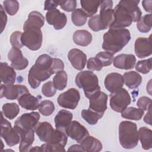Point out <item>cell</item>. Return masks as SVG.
I'll use <instances>...</instances> for the list:
<instances>
[{"instance_id": "obj_1", "label": "cell", "mask_w": 152, "mask_h": 152, "mask_svg": "<svg viewBox=\"0 0 152 152\" xmlns=\"http://www.w3.org/2000/svg\"><path fill=\"white\" fill-rule=\"evenodd\" d=\"M139 2L137 0L120 1L114 9L115 20L110 28H125L132 22H137L142 14L138 5Z\"/></svg>"}, {"instance_id": "obj_2", "label": "cell", "mask_w": 152, "mask_h": 152, "mask_svg": "<svg viewBox=\"0 0 152 152\" xmlns=\"http://www.w3.org/2000/svg\"><path fill=\"white\" fill-rule=\"evenodd\" d=\"M102 49L112 54L121 50L131 40V34L126 28H110L103 36Z\"/></svg>"}, {"instance_id": "obj_3", "label": "cell", "mask_w": 152, "mask_h": 152, "mask_svg": "<svg viewBox=\"0 0 152 152\" xmlns=\"http://www.w3.org/2000/svg\"><path fill=\"white\" fill-rule=\"evenodd\" d=\"M77 87L82 88L85 96L88 99L100 91L99 79L91 71H83L77 74L75 78Z\"/></svg>"}, {"instance_id": "obj_4", "label": "cell", "mask_w": 152, "mask_h": 152, "mask_svg": "<svg viewBox=\"0 0 152 152\" xmlns=\"http://www.w3.org/2000/svg\"><path fill=\"white\" fill-rule=\"evenodd\" d=\"M119 140L121 146L125 149L135 147L139 141L137 124L131 121H122L119 125Z\"/></svg>"}, {"instance_id": "obj_5", "label": "cell", "mask_w": 152, "mask_h": 152, "mask_svg": "<svg viewBox=\"0 0 152 152\" xmlns=\"http://www.w3.org/2000/svg\"><path fill=\"white\" fill-rule=\"evenodd\" d=\"M21 43L31 50H39L42 45L43 34L39 28H28L24 30L21 35Z\"/></svg>"}, {"instance_id": "obj_6", "label": "cell", "mask_w": 152, "mask_h": 152, "mask_svg": "<svg viewBox=\"0 0 152 152\" xmlns=\"http://www.w3.org/2000/svg\"><path fill=\"white\" fill-rule=\"evenodd\" d=\"M131 102V96L128 91L124 88L110 94V106L112 109L121 113Z\"/></svg>"}, {"instance_id": "obj_7", "label": "cell", "mask_w": 152, "mask_h": 152, "mask_svg": "<svg viewBox=\"0 0 152 152\" xmlns=\"http://www.w3.org/2000/svg\"><path fill=\"white\" fill-rule=\"evenodd\" d=\"M1 137L5 140L6 144L10 147L18 144L21 140L20 134L14 127H12L11 123L4 118V115L2 112L1 120Z\"/></svg>"}, {"instance_id": "obj_8", "label": "cell", "mask_w": 152, "mask_h": 152, "mask_svg": "<svg viewBox=\"0 0 152 152\" xmlns=\"http://www.w3.org/2000/svg\"><path fill=\"white\" fill-rule=\"evenodd\" d=\"M67 141V135L63 131L56 129L52 140L50 142H46L40 146L41 151H65L64 147Z\"/></svg>"}, {"instance_id": "obj_9", "label": "cell", "mask_w": 152, "mask_h": 152, "mask_svg": "<svg viewBox=\"0 0 152 152\" xmlns=\"http://www.w3.org/2000/svg\"><path fill=\"white\" fill-rule=\"evenodd\" d=\"M80 100L79 91L75 88H71L59 95L57 102L62 107L73 110L77 107Z\"/></svg>"}, {"instance_id": "obj_10", "label": "cell", "mask_w": 152, "mask_h": 152, "mask_svg": "<svg viewBox=\"0 0 152 152\" xmlns=\"http://www.w3.org/2000/svg\"><path fill=\"white\" fill-rule=\"evenodd\" d=\"M51 75L49 71L34 64L28 71V83L32 88L35 89L40 86L41 82L49 79Z\"/></svg>"}, {"instance_id": "obj_11", "label": "cell", "mask_w": 152, "mask_h": 152, "mask_svg": "<svg viewBox=\"0 0 152 152\" xmlns=\"http://www.w3.org/2000/svg\"><path fill=\"white\" fill-rule=\"evenodd\" d=\"M40 118V114L37 112L26 113L16 119L14 126L21 130H30L34 128L38 124Z\"/></svg>"}, {"instance_id": "obj_12", "label": "cell", "mask_w": 152, "mask_h": 152, "mask_svg": "<svg viewBox=\"0 0 152 152\" xmlns=\"http://www.w3.org/2000/svg\"><path fill=\"white\" fill-rule=\"evenodd\" d=\"M29 93L28 90L24 85L21 84H1L0 97H5L8 100L18 99L22 94Z\"/></svg>"}, {"instance_id": "obj_13", "label": "cell", "mask_w": 152, "mask_h": 152, "mask_svg": "<svg viewBox=\"0 0 152 152\" xmlns=\"http://www.w3.org/2000/svg\"><path fill=\"white\" fill-rule=\"evenodd\" d=\"M99 18L105 28H110L115 20V11L112 9L113 1L111 0L101 1Z\"/></svg>"}, {"instance_id": "obj_14", "label": "cell", "mask_w": 152, "mask_h": 152, "mask_svg": "<svg viewBox=\"0 0 152 152\" xmlns=\"http://www.w3.org/2000/svg\"><path fill=\"white\" fill-rule=\"evenodd\" d=\"M65 132L67 136L78 143L89 135V132L86 128L77 121H71L65 128Z\"/></svg>"}, {"instance_id": "obj_15", "label": "cell", "mask_w": 152, "mask_h": 152, "mask_svg": "<svg viewBox=\"0 0 152 152\" xmlns=\"http://www.w3.org/2000/svg\"><path fill=\"white\" fill-rule=\"evenodd\" d=\"M8 59L11 61V66L16 70H23L28 65L27 59L24 57L20 49L12 48L8 53Z\"/></svg>"}, {"instance_id": "obj_16", "label": "cell", "mask_w": 152, "mask_h": 152, "mask_svg": "<svg viewBox=\"0 0 152 152\" xmlns=\"http://www.w3.org/2000/svg\"><path fill=\"white\" fill-rule=\"evenodd\" d=\"M46 20L49 25L53 26L56 30L62 29L67 22L66 15L58 9H54L46 13Z\"/></svg>"}, {"instance_id": "obj_17", "label": "cell", "mask_w": 152, "mask_h": 152, "mask_svg": "<svg viewBox=\"0 0 152 152\" xmlns=\"http://www.w3.org/2000/svg\"><path fill=\"white\" fill-rule=\"evenodd\" d=\"M34 129L41 141L50 142L54 137L55 129L48 122H38Z\"/></svg>"}, {"instance_id": "obj_18", "label": "cell", "mask_w": 152, "mask_h": 152, "mask_svg": "<svg viewBox=\"0 0 152 152\" xmlns=\"http://www.w3.org/2000/svg\"><path fill=\"white\" fill-rule=\"evenodd\" d=\"M135 55L139 58H144L151 55V39L149 37H138L134 44Z\"/></svg>"}, {"instance_id": "obj_19", "label": "cell", "mask_w": 152, "mask_h": 152, "mask_svg": "<svg viewBox=\"0 0 152 152\" xmlns=\"http://www.w3.org/2000/svg\"><path fill=\"white\" fill-rule=\"evenodd\" d=\"M107 94L103 91H100L89 99V107L88 109L96 112L104 114L107 109Z\"/></svg>"}, {"instance_id": "obj_20", "label": "cell", "mask_w": 152, "mask_h": 152, "mask_svg": "<svg viewBox=\"0 0 152 152\" xmlns=\"http://www.w3.org/2000/svg\"><path fill=\"white\" fill-rule=\"evenodd\" d=\"M124 84L123 76L117 72H111L108 74L104 81V84L110 93L116 92L122 88Z\"/></svg>"}, {"instance_id": "obj_21", "label": "cell", "mask_w": 152, "mask_h": 152, "mask_svg": "<svg viewBox=\"0 0 152 152\" xmlns=\"http://www.w3.org/2000/svg\"><path fill=\"white\" fill-rule=\"evenodd\" d=\"M68 58L74 68L81 71L83 69L87 62V56L78 49H72L68 53Z\"/></svg>"}, {"instance_id": "obj_22", "label": "cell", "mask_w": 152, "mask_h": 152, "mask_svg": "<svg viewBox=\"0 0 152 152\" xmlns=\"http://www.w3.org/2000/svg\"><path fill=\"white\" fill-rule=\"evenodd\" d=\"M113 66L121 69H131L134 68L136 58L133 54H120L113 59Z\"/></svg>"}, {"instance_id": "obj_23", "label": "cell", "mask_w": 152, "mask_h": 152, "mask_svg": "<svg viewBox=\"0 0 152 152\" xmlns=\"http://www.w3.org/2000/svg\"><path fill=\"white\" fill-rule=\"evenodd\" d=\"M14 128L20 134L21 138L18 148L19 151L21 152L29 151L34 140V129H32L28 131H24L15 126H14Z\"/></svg>"}, {"instance_id": "obj_24", "label": "cell", "mask_w": 152, "mask_h": 152, "mask_svg": "<svg viewBox=\"0 0 152 152\" xmlns=\"http://www.w3.org/2000/svg\"><path fill=\"white\" fill-rule=\"evenodd\" d=\"M41 98L40 96L35 97L30 93H27L22 94L17 100L21 107L26 110H34L39 108Z\"/></svg>"}, {"instance_id": "obj_25", "label": "cell", "mask_w": 152, "mask_h": 152, "mask_svg": "<svg viewBox=\"0 0 152 152\" xmlns=\"http://www.w3.org/2000/svg\"><path fill=\"white\" fill-rule=\"evenodd\" d=\"M44 24L45 18L43 15L37 11H31L28 14V18L23 25V30L33 28L40 29Z\"/></svg>"}, {"instance_id": "obj_26", "label": "cell", "mask_w": 152, "mask_h": 152, "mask_svg": "<svg viewBox=\"0 0 152 152\" xmlns=\"http://www.w3.org/2000/svg\"><path fill=\"white\" fill-rule=\"evenodd\" d=\"M1 81L4 84H13L16 80V72L14 69L6 62L0 64Z\"/></svg>"}, {"instance_id": "obj_27", "label": "cell", "mask_w": 152, "mask_h": 152, "mask_svg": "<svg viewBox=\"0 0 152 152\" xmlns=\"http://www.w3.org/2000/svg\"><path fill=\"white\" fill-rule=\"evenodd\" d=\"M73 118L72 113L65 109H62L56 115L54 121L56 129L65 131L66 126L71 123Z\"/></svg>"}, {"instance_id": "obj_28", "label": "cell", "mask_w": 152, "mask_h": 152, "mask_svg": "<svg viewBox=\"0 0 152 152\" xmlns=\"http://www.w3.org/2000/svg\"><path fill=\"white\" fill-rule=\"evenodd\" d=\"M80 144L83 148L84 151L98 152L101 151L103 148L102 144L100 140L90 135L84 138Z\"/></svg>"}, {"instance_id": "obj_29", "label": "cell", "mask_w": 152, "mask_h": 152, "mask_svg": "<svg viewBox=\"0 0 152 152\" xmlns=\"http://www.w3.org/2000/svg\"><path fill=\"white\" fill-rule=\"evenodd\" d=\"M123 77L124 83L130 89H134L138 87L142 82L141 75L134 71L125 72Z\"/></svg>"}, {"instance_id": "obj_30", "label": "cell", "mask_w": 152, "mask_h": 152, "mask_svg": "<svg viewBox=\"0 0 152 152\" xmlns=\"http://www.w3.org/2000/svg\"><path fill=\"white\" fill-rule=\"evenodd\" d=\"M72 38L76 45L81 46H87L91 43L93 37L87 30H78L74 33Z\"/></svg>"}, {"instance_id": "obj_31", "label": "cell", "mask_w": 152, "mask_h": 152, "mask_svg": "<svg viewBox=\"0 0 152 152\" xmlns=\"http://www.w3.org/2000/svg\"><path fill=\"white\" fill-rule=\"evenodd\" d=\"M138 137L144 150L152 148V131L145 126L140 127L138 130Z\"/></svg>"}, {"instance_id": "obj_32", "label": "cell", "mask_w": 152, "mask_h": 152, "mask_svg": "<svg viewBox=\"0 0 152 152\" xmlns=\"http://www.w3.org/2000/svg\"><path fill=\"white\" fill-rule=\"evenodd\" d=\"M100 3L101 1L96 0H81L80 1L82 10L90 18L96 14Z\"/></svg>"}, {"instance_id": "obj_33", "label": "cell", "mask_w": 152, "mask_h": 152, "mask_svg": "<svg viewBox=\"0 0 152 152\" xmlns=\"http://www.w3.org/2000/svg\"><path fill=\"white\" fill-rule=\"evenodd\" d=\"M144 114V110L135 107H126L121 112V116L126 119L139 121Z\"/></svg>"}, {"instance_id": "obj_34", "label": "cell", "mask_w": 152, "mask_h": 152, "mask_svg": "<svg viewBox=\"0 0 152 152\" xmlns=\"http://www.w3.org/2000/svg\"><path fill=\"white\" fill-rule=\"evenodd\" d=\"M67 81V74L64 70H62L56 73L55 75L53 78L52 83L56 90L61 91L66 87Z\"/></svg>"}, {"instance_id": "obj_35", "label": "cell", "mask_w": 152, "mask_h": 152, "mask_svg": "<svg viewBox=\"0 0 152 152\" xmlns=\"http://www.w3.org/2000/svg\"><path fill=\"white\" fill-rule=\"evenodd\" d=\"M19 106L15 103H7L2 107V113L8 119H14L19 113Z\"/></svg>"}, {"instance_id": "obj_36", "label": "cell", "mask_w": 152, "mask_h": 152, "mask_svg": "<svg viewBox=\"0 0 152 152\" xmlns=\"http://www.w3.org/2000/svg\"><path fill=\"white\" fill-rule=\"evenodd\" d=\"M104 114L96 112L89 109H83L81 111V116L88 124L91 125H96L98 121L100 119Z\"/></svg>"}, {"instance_id": "obj_37", "label": "cell", "mask_w": 152, "mask_h": 152, "mask_svg": "<svg viewBox=\"0 0 152 152\" xmlns=\"http://www.w3.org/2000/svg\"><path fill=\"white\" fill-rule=\"evenodd\" d=\"M152 26V14H145L141 17L137 21V27L141 33H148Z\"/></svg>"}, {"instance_id": "obj_38", "label": "cell", "mask_w": 152, "mask_h": 152, "mask_svg": "<svg viewBox=\"0 0 152 152\" xmlns=\"http://www.w3.org/2000/svg\"><path fill=\"white\" fill-rule=\"evenodd\" d=\"M86 12L81 8H75L71 14V20L73 24L78 27L84 26L87 19Z\"/></svg>"}, {"instance_id": "obj_39", "label": "cell", "mask_w": 152, "mask_h": 152, "mask_svg": "<svg viewBox=\"0 0 152 152\" xmlns=\"http://www.w3.org/2000/svg\"><path fill=\"white\" fill-rule=\"evenodd\" d=\"M55 110V105L53 102L49 100H43L40 103L39 107V112L43 116H48L51 115Z\"/></svg>"}, {"instance_id": "obj_40", "label": "cell", "mask_w": 152, "mask_h": 152, "mask_svg": "<svg viewBox=\"0 0 152 152\" xmlns=\"http://www.w3.org/2000/svg\"><path fill=\"white\" fill-rule=\"evenodd\" d=\"M53 58L48 54H42L40 55L36 59L35 64L44 68L50 71L51 74V68L53 64Z\"/></svg>"}, {"instance_id": "obj_41", "label": "cell", "mask_w": 152, "mask_h": 152, "mask_svg": "<svg viewBox=\"0 0 152 152\" xmlns=\"http://www.w3.org/2000/svg\"><path fill=\"white\" fill-rule=\"evenodd\" d=\"M5 11L11 16L14 15L19 10V2L15 0H6L3 1Z\"/></svg>"}, {"instance_id": "obj_42", "label": "cell", "mask_w": 152, "mask_h": 152, "mask_svg": "<svg viewBox=\"0 0 152 152\" xmlns=\"http://www.w3.org/2000/svg\"><path fill=\"white\" fill-rule=\"evenodd\" d=\"M95 57L100 61L103 67L110 65L112 64L114 59L113 54L106 51L99 52L97 53Z\"/></svg>"}, {"instance_id": "obj_43", "label": "cell", "mask_w": 152, "mask_h": 152, "mask_svg": "<svg viewBox=\"0 0 152 152\" xmlns=\"http://www.w3.org/2000/svg\"><path fill=\"white\" fill-rule=\"evenodd\" d=\"M135 68L136 71L143 74L150 72L151 69V58L138 61Z\"/></svg>"}, {"instance_id": "obj_44", "label": "cell", "mask_w": 152, "mask_h": 152, "mask_svg": "<svg viewBox=\"0 0 152 152\" xmlns=\"http://www.w3.org/2000/svg\"><path fill=\"white\" fill-rule=\"evenodd\" d=\"M88 26L94 31H99L100 30H105V28L103 26L100 20L99 14L93 15L89 18Z\"/></svg>"}, {"instance_id": "obj_45", "label": "cell", "mask_w": 152, "mask_h": 152, "mask_svg": "<svg viewBox=\"0 0 152 152\" xmlns=\"http://www.w3.org/2000/svg\"><path fill=\"white\" fill-rule=\"evenodd\" d=\"M42 93L43 95L47 97H53L56 93V89L52 81H49L45 83L42 87Z\"/></svg>"}, {"instance_id": "obj_46", "label": "cell", "mask_w": 152, "mask_h": 152, "mask_svg": "<svg viewBox=\"0 0 152 152\" xmlns=\"http://www.w3.org/2000/svg\"><path fill=\"white\" fill-rule=\"evenodd\" d=\"M22 33L20 31H15L11 34L10 36V43L13 48L20 49L23 46L21 40Z\"/></svg>"}, {"instance_id": "obj_47", "label": "cell", "mask_w": 152, "mask_h": 152, "mask_svg": "<svg viewBox=\"0 0 152 152\" xmlns=\"http://www.w3.org/2000/svg\"><path fill=\"white\" fill-rule=\"evenodd\" d=\"M87 68L90 71H100L103 66L100 61L96 57L90 58L87 61Z\"/></svg>"}, {"instance_id": "obj_48", "label": "cell", "mask_w": 152, "mask_h": 152, "mask_svg": "<svg viewBox=\"0 0 152 152\" xmlns=\"http://www.w3.org/2000/svg\"><path fill=\"white\" fill-rule=\"evenodd\" d=\"M61 8L67 12L73 11L77 7V1L75 0H61L59 1Z\"/></svg>"}, {"instance_id": "obj_49", "label": "cell", "mask_w": 152, "mask_h": 152, "mask_svg": "<svg viewBox=\"0 0 152 152\" xmlns=\"http://www.w3.org/2000/svg\"><path fill=\"white\" fill-rule=\"evenodd\" d=\"M151 104V99L146 96H142L138 99L137 106L143 110H148Z\"/></svg>"}, {"instance_id": "obj_50", "label": "cell", "mask_w": 152, "mask_h": 152, "mask_svg": "<svg viewBox=\"0 0 152 152\" xmlns=\"http://www.w3.org/2000/svg\"><path fill=\"white\" fill-rule=\"evenodd\" d=\"M64 64L63 61L59 58H53V64L51 68L52 74L57 73L58 72L64 70Z\"/></svg>"}, {"instance_id": "obj_51", "label": "cell", "mask_w": 152, "mask_h": 152, "mask_svg": "<svg viewBox=\"0 0 152 152\" xmlns=\"http://www.w3.org/2000/svg\"><path fill=\"white\" fill-rule=\"evenodd\" d=\"M0 18H1V33H2L7 23V16L5 12V10L4 7L1 4H0Z\"/></svg>"}, {"instance_id": "obj_52", "label": "cell", "mask_w": 152, "mask_h": 152, "mask_svg": "<svg viewBox=\"0 0 152 152\" xmlns=\"http://www.w3.org/2000/svg\"><path fill=\"white\" fill-rule=\"evenodd\" d=\"M59 5V1H45L44 5V10L50 11L56 8Z\"/></svg>"}, {"instance_id": "obj_53", "label": "cell", "mask_w": 152, "mask_h": 152, "mask_svg": "<svg viewBox=\"0 0 152 152\" xmlns=\"http://www.w3.org/2000/svg\"><path fill=\"white\" fill-rule=\"evenodd\" d=\"M152 4V1H147L144 0L142 1V5L145 10V11L147 12H149L150 14H151L152 12V7L151 5Z\"/></svg>"}, {"instance_id": "obj_54", "label": "cell", "mask_w": 152, "mask_h": 152, "mask_svg": "<svg viewBox=\"0 0 152 152\" xmlns=\"http://www.w3.org/2000/svg\"><path fill=\"white\" fill-rule=\"evenodd\" d=\"M151 106H150L149 107V109L147 110V113H146V115H145V116L144 118V121L146 124H147L150 125H151Z\"/></svg>"}, {"instance_id": "obj_55", "label": "cell", "mask_w": 152, "mask_h": 152, "mask_svg": "<svg viewBox=\"0 0 152 152\" xmlns=\"http://www.w3.org/2000/svg\"><path fill=\"white\" fill-rule=\"evenodd\" d=\"M68 151H84L83 148L81 146V145H78V144H74L69 147L68 149Z\"/></svg>"}, {"instance_id": "obj_56", "label": "cell", "mask_w": 152, "mask_h": 152, "mask_svg": "<svg viewBox=\"0 0 152 152\" xmlns=\"http://www.w3.org/2000/svg\"><path fill=\"white\" fill-rule=\"evenodd\" d=\"M41 151L40 150V146H35L34 147H31L29 151Z\"/></svg>"}]
</instances>
